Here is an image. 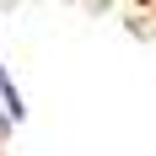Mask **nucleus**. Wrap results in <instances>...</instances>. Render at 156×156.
<instances>
[{
  "instance_id": "nucleus-1",
  "label": "nucleus",
  "mask_w": 156,
  "mask_h": 156,
  "mask_svg": "<svg viewBox=\"0 0 156 156\" xmlns=\"http://www.w3.org/2000/svg\"><path fill=\"white\" fill-rule=\"evenodd\" d=\"M11 124H22V97H16V86L0 70V129H11Z\"/></svg>"
},
{
  "instance_id": "nucleus-2",
  "label": "nucleus",
  "mask_w": 156,
  "mask_h": 156,
  "mask_svg": "<svg viewBox=\"0 0 156 156\" xmlns=\"http://www.w3.org/2000/svg\"><path fill=\"white\" fill-rule=\"evenodd\" d=\"M140 5H151V0H140Z\"/></svg>"
}]
</instances>
